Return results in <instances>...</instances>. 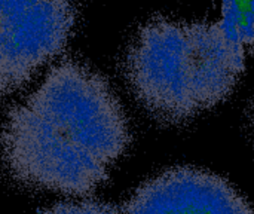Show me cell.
I'll list each match as a JSON object with an SVG mask.
<instances>
[{
    "label": "cell",
    "mask_w": 254,
    "mask_h": 214,
    "mask_svg": "<svg viewBox=\"0 0 254 214\" xmlns=\"http://www.w3.org/2000/svg\"><path fill=\"white\" fill-rule=\"evenodd\" d=\"M128 142L109 83L76 61L54 67L10 110L0 136L3 164L16 182L68 195L95 189Z\"/></svg>",
    "instance_id": "1"
},
{
    "label": "cell",
    "mask_w": 254,
    "mask_h": 214,
    "mask_svg": "<svg viewBox=\"0 0 254 214\" xmlns=\"http://www.w3.org/2000/svg\"><path fill=\"white\" fill-rule=\"evenodd\" d=\"M244 71V45L222 24L156 18L135 34L125 74L159 121L180 124L222 103Z\"/></svg>",
    "instance_id": "2"
},
{
    "label": "cell",
    "mask_w": 254,
    "mask_h": 214,
    "mask_svg": "<svg viewBox=\"0 0 254 214\" xmlns=\"http://www.w3.org/2000/svg\"><path fill=\"white\" fill-rule=\"evenodd\" d=\"M74 19V6L64 1H0V97L61 52Z\"/></svg>",
    "instance_id": "3"
},
{
    "label": "cell",
    "mask_w": 254,
    "mask_h": 214,
    "mask_svg": "<svg viewBox=\"0 0 254 214\" xmlns=\"http://www.w3.org/2000/svg\"><path fill=\"white\" fill-rule=\"evenodd\" d=\"M122 214H254V210L223 177L179 167L141 185Z\"/></svg>",
    "instance_id": "4"
},
{
    "label": "cell",
    "mask_w": 254,
    "mask_h": 214,
    "mask_svg": "<svg viewBox=\"0 0 254 214\" xmlns=\"http://www.w3.org/2000/svg\"><path fill=\"white\" fill-rule=\"evenodd\" d=\"M42 214H122L115 207L101 203H76V204H60Z\"/></svg>",
    "instance_id": "5"
},
{
    "label": "cell",
    "mask_w": 254,
    "mask_h": 214,
    "mask_svg": "<svg viewBox=\"0 0 254 214\" xmlns=\"http://www.w3.org/2000/svg\"><path fill=\"white\" fill-rule=\"evenodd\" d=\"M250 42H254V36H253V37H252V40H250ZM253 119H254V116H253Z\"/></svg>",
    "instance_id": "6"
}]
</instances>
